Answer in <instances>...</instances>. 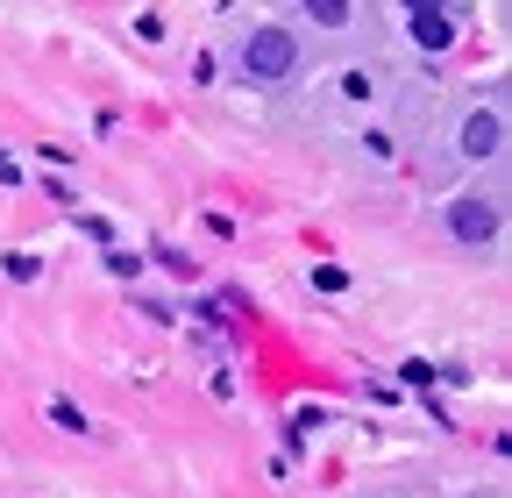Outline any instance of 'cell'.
Segmentation results:
<instances>
[{"instance_id": "cell-1", "label": "cell", "mask_w": 512, "mask_h": 498, "mask_svg": "<svg viewBox=\"0 0 512 498\" xmlns=\"http://www.w3.org/2000/svg\"><path fill=\"white\" fill-rule=\"evenodd\" d=\"M299 65V43H292V29H249V43H242V72L249 79H285Z\"/></svg>"}, {"instance_id": "cell-3", "label": "cell", "mask_w": 512, "mask_h": 498, "mask_svg": "<svg viewBox=\"0 0 512 498\" xmlns=\"http://www.w3.org/2000/svg\"><path fill=\"white\" fill-rule=\"evenodd\" d=\"M406 36L420 50H448V43H456V15H448V8H413L406 15Z\"/></svg>"}, {"instance_id": "cell-6", "label": "cell", "mask_w": 512, "mask_h": 498, "mask_svg": "<svg viewBox=\"0 0 512 498\" xmlns=\"http://www.w3.org/2000/svg\"><path fill=\"white\" fill-rule=\"evenodd\" d=\"M50 420H57V427H64V434H79V427H86V413H79V406H72V399H57V406H50Z\"/></svg>"}, {"instance_id": "cell-4", "label": "cell", "mask_w": 512, "mask_h": 498, "mask_svg": "<svg viewBox=\"0 0 512 498\" xmlns=\"http://www.w3.org/2000/svg\"><path fill=\"white\" fill-rule=\"evenodd\" d=\"M498 150H505V121H498L491 107L470 114V121H463V157H498Z\"/></svg>"}, {"instance_id": "cell-2", "label": "cell", "mask_w": 512, "mask_h": 498, "mask_svg": "<svg viewBox=\"0 0 512 498\" xmlns=\"http://www.w3.org/2000/svg\"><path fill=\"white\" fill-rule=\"evenodd\" d=\"M448 228H456V242H491V235H498V200L463 193L456 207H448Z\"/></svg>"}, {"instance_id": "cell-5", "label": "cell", "mask_w": 512, "mask_h": 498, "mask_svg": "<svg viewBox=\"0 0 512 498\" xmlns=\"http://www.w3.org/2000/svg\"><path fill=\"white\" fill-rule=\"evenodd\" d=\"M306 15H313L320 29H342V22H349V8H342V0H313V8H306Z\"/></svg>"}, {"instance_id": "cell-7", "label": "cell", "mask_w": 512, "mask_h": 498, "mask_svg": "<svg viewBox=\"0 0 512 498\" xmlns=\"http://www.w3.org/2000/svg\"><path fill=\"white\" fill-rule=\"evenodd\" d=\"M107 271H114V278H136V271H143V257H136V249H114Z\"/></svg>"}]
</instances>
